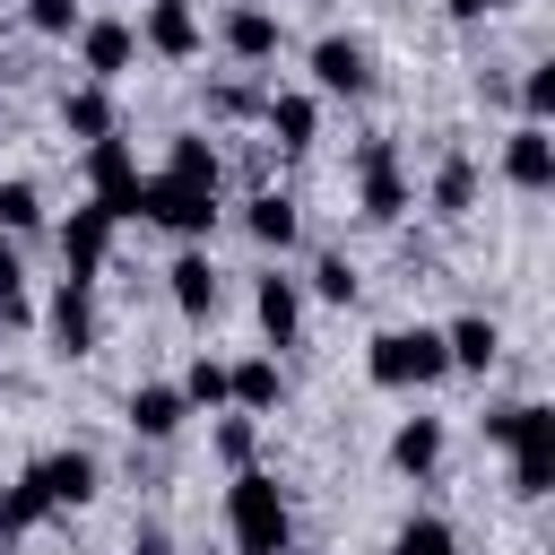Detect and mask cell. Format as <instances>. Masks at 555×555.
Segmentation results:
<instances>
[{"label":"cell","mask_w":555,"mask_h":555,"mask_svg":"<svg viewBox=\"0 0 555 555\" xmlns=\"http://www.w3.org/2000/svg\"><path fill=\"white\" fill-rule=\"evenodd\" d=\"M295 286H304V295H321V304H356V295H364V278H356V260H347V251H321V260H312V278H295Z\"/></svg>","instance_id":"cell-29"},{"label":"cell","mask_w":555,"mask_h":555,"mask_svg":"<svg viewBox=\"0 0 555 555\" xmlns=\"http://www.w3.org/2000/svg\"><path fill=\"white\" fill-rule=\"evenodd\" d=\"M52 520V503H43V486H35V468H17L9 486H0V546H17V538H35Z\"/></svg>","instance_id":"cell-25"},{"label":"cell","mask_w":555,"mask_h":555,"mask_svg":"<svg viewBox=\"0 0 555 555\" xmlns=\"http://www.w3.org/2000/svg\"><path fill=\"white\" fill-rule=\"evenodd\" d=\"M503 182H512L520 199H546V191H555V130H546V121H512V130H503Z\"/></svg>","instance_id":"cell-12"},{"label":"cell","mask_w":555,"mask_h":555,"mask_svg":"<svg viewBox=\"0 0 555 555\" xmlns=\"http://www.w3.org/2000/svg\"><path fill=\"white\" fill-rule=\"evenodd\" d=\"M260 130H269L286 156H304V147L321 139V95H312V87H269V104H260Z\"/></svg>","instance_id":"cell-18"},{"label":"cell","mask_w":555,"mask_h":555,"mask_svg":"<svg viewBox=\"0 0 555 555\" xmlns=\"http://www.w3.org/2000/svg\"><path fill=\"white\" fill-rule=\"evenodd\" d=\"M173 390H182V408H191V416H225V356H191Z\"/></svg>","instance_id":"cell-27"},{"label":"cell","mask_w":555,"mask_h":555,"mask_svg":"<svg viewBox=\"0 0 555 555\" xmlns=\"http://www.w3.org/2000/svg\"><path fill=\"white\" fill-rule=\"evenodd\" d=\"M26 468H35V486H43L52 512H87V503L104 494V460H95L87 442H61V451H43V460H26Z\"/></svg>","instance_id":"cell-8"},{"label":"cell","mask_w":555,"mask_h":555,"mask_svg":"<svg viewBox=\"0 0 555 555\" xmlns=\"http://www.w3.org/2000/svg\"><path fill=\"white\" fill-rule=\"evenodd\" d=\"M260 104H269V87H251V78H217L208 87V121H260Z\"/></svg>","instance_id":"cell-31"},{"label":"cell","mask_w":555,"mask_h":555,"mask_svg":"<svg viewBox=\"0 0 555 555\" xmlns=\"http://www.w3.org/2000/svg\"><path fill=\"white\" fill-rule=\"evenodd\" d=\"M26 312H35V304H26V260H17V243H9V234H0V321H9V330H17V321H26Z\"/></svg>","instance_id":"cell-34"},{"label":"cell","mask_w":555,"mask_h":555,"mask_svg":"<svg viewBox=\"0 0 555 555\" xmlns=\"http://www.w3.org/2000/svg\"><path fill=\"white\" fill-rule=\"evenodd\" d=\"M390 555H460V529H451L442 512H408V520L390 529Z\"/></svg>","instance_id":"cell-28"},{"label":"cell","mask_w":555,"mask_h":555,"mask_svg":"<svg viewBox=\"0 0 555 555\" xmlns=\"http://www.w3.org/2000/svg\"><path fill=\"white\" fill-rule=\"evenodd\" d=\"M286 555H312V546H286Z\"/></svg>","instance_id":"cell-37"},{"label":"cell","mask_w":555,"mask_h":555,"mask_svg":"<svg viewBox=\"0 0 555 555\" xmlns=\"http://www.w3.org/2000/svg\"><path fill=\"white\" fill-rule=\"evenodd\" d=\"M512 104H520V121H555V61H529L512 78Z\"/></svg>","instance_id":"cell-30"},{"label":"cell","mask_w":555,"mask_h":555,"mask_svg":"<svg viewBox=\"0 0 555 555\" xmlns=\"http://www.w3.org/2000/svg\"><path fill=\"white\" fill-rule=\"evenodd\" d=\"M442 356H451V373H494V356H503V330L486 321V312H460V321H442Z\"/></svg>","instance_id":"cell-21"},{"label":"cell","mask_w":555,"mask_h":555,"mask_svg":"<svg viewBox=\"0 0 555 555\" xmlns=\"http://www.w3.org/2000/svg\"><path fill=\"white\" fill-rule=\"evenodd\" d=\"M130 555H173V538H165V520H139V529H130Z\"/></svg>","instance_id":"cell-35"},{"label":"cell","mask_w":555,"mask_h":555,"mask_svg":"<svg viewBox=\"0 0 555 555\" xmlns=\"http://www.w3.org/2000/svg\"><path fill=\"white\" fill-rule=\"evenodd\" d=\"M460 26H477V17H503V9H520V0H442Z\"/></svg>","instance_id":"cell-36"},{"label":"cell","mask_w":555,"mask_h":555,"mask_svg":"<svg viewBox=\"0 0 555 555\" xmlns=\"http://www.w3.org/2000/svg\"><path fill=\"white\" fill-rule=\"evenodd\" d=\"M278 399H286L278 356H243V364H225V408H234V416H269Z\"/></svg>","instance_id":"cell-22"},{"label":"cell","mask_w":555,"mask_h":555,"mask_svg":"<svg viewBox=\"0 0 555 555\" xmlns=\"http://www.w3.org/2000/svg\"><path fill=\"white\" fill-rule=\"evenodd\" d=\"M243 234H251L260 251H295V243H304V199H295V191H251V199H243Z\"/></svg>","instance_id":"cell-19"},{"label":"cell","mask_w":555,"mask_h":555,"mask_svg":"<svg viewBox=\"0 0 555 555\" xmlns=\"http://www.w3.org/2000/svg\"><path fill=\"white\" fill-rule=\"evenodd\" d=\"M130 26H139V52H147V61H173V69H182V61L208 52V26H199L191 0H139Z\"/></svg>","instance_id":"cell-7"},{"label":"cell","mask_w":555,"mask_h":555,"mask_svg":"<svg viewBox=\"0 0 555 555\" xmlns=\"http://www.w3.org/2000/svg\"><path fill=\"white\" fill-rule=\"evenodd\" d=\"M304 304H312V295H304L286 269H260V278H251V321H260L269 356H278V347H304Z\"/></svg>","instance_id":"cell-14"},{"label":"cell","mask_w":555,"mask_h":555,"mask_svg":"<svg viewBox=\"0 0 555 555\" xmlns=\"http://www.w3.org/2000/svg\"><path fill=\"white\" fill-rule=\"evenodd\" d=\"M26 26L52 35V43H69V35L87 26V0H26Z\"/></svg>","instance_id":"cell-33"},{"label":"cell","mask_w":555,"mask_h":555,"mask_svg":"<svg viewBox=\"0 0 555 555\" xmlns=\"http://www.w3.org/2000/svg\"><path fill=\"white\" fill-rule=\"evenodd\" d=\"M52 243H61V278H69V286H95V278H104V260H113V217H104L95 199H78V208L61 217V234H52Z\"/></svg>","instance_id":"cell-10"},{"label":"cell","mask_w":555,"mask_h":555,"mask_svg":"<svg viewBox=\"0 0 555 555\" xmlns=\"http://www.w3.org/2000/svg\"><path fill=\"white\" fill-rule=\"evenodd\" d=\"M0 234H9V243L43 234V182H35V173H0Z\"/></svg>","instance_id":"cell-26"},{"label":"cell","mask_w":555,"mask_h":555,"mask_svg":"<svg viewBox=\"0 0 555 555\" xmlns=\"http://www.w3.org/2000/svg\"><path fill=\"white\" fill-rule=\"evenodd\" d=\"M217 43L243 61V69H260V61H278V43H286V26H278V9H260V0H234L225 17H217Z\"/></svg>","instance_id":"cell-16"},{"label":"cell","mask_w":555,"mask_h":555,"mask_svg":"<svg viewBox=\"0 0 555 555\" xmlns=\"http://www.w3.org/2000/svg\"><path fill=\"white\" fill-rule=\"evenodd\" d=\"M208 442H217V460H225V468H251V451H260V416H234V408H225Z\"/></svg>","instance_id":"cell-32"},{"label":"cell","mask_w":555,"mask_h":555,"mask_svg":"<svg viewBox=\"0 0 555 555\" xmlns=\"http://www.w3.org/2000/svg\"><path fill=\"white\" fill-rule=\"evenodd\" d=\"M364 382H373V390H399V399H416V390L451 382L442 330H434V321H399V330H373V347H364Z\"/></svg>","instance_id":"cell-2"},{"label":"cell","mask_w":555,"mask_h":555,"mask_svg":"<svg viewBox=\"0 0 555 555\" xmlns=\"http://www.w3.org/2000/svg\"><path fill=\"white\" fill-rule=\"evenodd\" d=\"M390 468H399V477H434V468H442V416H399Z\"/></svg>","instance_id":"cell-24"},{"label":"cell","mask_w":555,"mask_h":555,"mask_svg":"<svg viewBox=\"0 0 555 555\" xmlns=\"http://www.w3.org/2000/svg\"><path fill=\"white\" fill-rule=\"evenodd\" d=\"M225 538H234V555H286L295 546V503L269 468L225 477Z\"/></svg>","instance_id":"cell-1"},{"label":"cell","mask_w":555,"mask_h":555,"mask_svg":"<svg viewBox=\"0 0 555 555\" xmlns=\"http://www.w3.org/2000/svg\"><path fill=\"white\" fill-rule=\"evenodd\" d=\"M139 217L165 225L173 243H208L217 217H225V191H217V173H173V165H156V173L139 182Z\"/></svg>","instance_id":"cell-3"},{"label":"cell","mask_w":555,"mask_h":555,"mask_svg":"<svg viewBox=\"0 0 555 555\" xmlns=\"http://www.w3.org/2000/svg\"><path fill=\"white\" fill-rule=\"evenodd\" d=\"M304 61H312V95H347V104L373 95V43H364V35H338V26H330Z\"/></svg>","instance_id":"cell-9"},{"label":"cell","mask_w":555,"mask_h":555,"mask_svg":"<svg viewBox=\"0 0 555 555\" xmlns=\"http://www.w3.org/2000/svg\"><path fill=\"white\" fill-rule=\"evenodd\" d=\"M165 295H173V312H182V321H217V304H225V269L208 260V243H182V251H173Z\"/></svg>","instance_id":"cell-13"},{"label":"cell","mask_w":555,"mask_h":555,"mask_svg":"<svg viewBox=\"0 0 555 555\" xmlns=\"http://www.w3.org/2000/svg\"><path fill=\"white\" fill-rule=\"evenodd\" d=\"M503 451H512V494L520 503H546L555 494V408L546 399H512Z\"/></svg>","instance_id":"cell-4"},{"label":"cell","mask_w":555,"mask_h":555,"mask_svg":"<svg viewBox=\"0 0 555 555\" xmlns=\"http://www.w3.org/2000/svg\"><path fill=\"white\" fill-rule=\"evenodd\" d=\"M78 165H87V199L113 217V225H130L139 217V156H130V139L113 130V139H95V147H78Z\"/></svg>","instance_id":"cell-6"},{"label":"cell","mask_w":555,"mask_h":555,"mask_svg":"<svg viewBox=\"0 0 555 555\" xmlns=\"http://www.w3.org/2000/svg\"><path fill=\"white\" fill-rule=\"evenodd\" d=\"M69 43H78V69H87L95 87H113V78L139 69V26H130V17H87Z\"/></svg>","instance_id":"cell-11"},{"label":"cell","mask_w":555,"mask_h":555,"mask_svg":"<svg viewBox=\"0 0 555 555\" xmlns=\"http://www.w3.org/2000/svg\"><path fill=\"white\" fill-rule=\"evenodd\" d=\"M425 208H434L442 225H460V217L477 208V156H468V147H451V156L434 165V182H425Z\"/></svg>","instance_id":"cell-23"},{"label":"cell","mask_w":555,"mask_h":555,"mask_svg":"<svg viewBox=\"0 0 555 555\" xmlns=\"http://www.w3.org/2000/svg\"><path fill=\"white\" fill-rule=\"evenodd\" d=\"M43 330H52V356H95V338H104V321H95V286H52V304H43Z\"/></svg>","instance_id":"cell-15"},{"label":"cell","mask_w":555,"mask_h":555,"mask_svg":"<svg viewBox=\"0 0 555 555\" xmlns=\"http://www.w3.org/2000/svg\"><path fill=\"white\" fill-rule=\"evenodd\" d=\"M121 425H130L139 442H173V434L191 425V408H182V390H173V382H139V390L121 399Z\"/></svg>","instance_id":"cell-20"},{"label":"cell","mask_w":555,"mask_h":555,"mask_svg":"<svg viewBox=\"0 0 555 555\" xmlns=\"http://www.w3.org/2000/svg\"><path fill=\"white\" fill-rule=\"evenodd\" d=\"M356 208H364L373 225H399V217L416 208V182H408V165H399V139H364V147H356Z\"/></svg>","instance_id":"cell-5"},{"label":"cell","mask_w":555,"mask_h":555,"mask_svg":"<svg viewBox=\"0 0 555 555\" xmlns=\"http://www.w3.org/2000/svg\"><path fill=\"white\" fill-rule=\"evenodd\" d=\"M113 130H121V104H113V87H95V78L61 87V139H69V147H95V139H113Z\"/></svg>","instance_id":"cell-17"}]
</instances>
